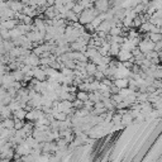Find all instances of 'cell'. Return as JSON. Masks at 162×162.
Returning a JSON list of instances; mask_svg holds the SVG:
<instances>
[{"label": "cell", "mask_w": 162, "mask_h": 162, "mask_svg": "<svg viewBox=\"0 0 162 162\" xmlns=\"http://www.w3.org/2000/svg\"><path fill=\"white\" fill-rule=\"evenodd\" d=\"M114 86L118 89H127L129 86V79H115L114 81Z\"/></svg>", "instance_id": "cell-5"}, {"label": "cell", "mask_w": 162, "mask_h": 162, "mask_svg": "<svg viewBox=\"0 0 162 162\" xmlns=\"http://www.w3.org/2000/svg\"><path fill=\"white\" fill-rule=\"evenodd\" d=\"M85 9H84V6L83 5H81L80 3H77L76 2V4H75V6H74V9H72V11L75 13V14H77V15H80L81 14V13H83Z\"/></svg>", "instance_id": "cell-10"}, {"label": "cell", "mask_w": 162, "mask_h": 162, "mask_svg": "<svg viewBox=\"0 0 162 162\" xmlns=\"http://www.w3.org/2000/svg\"><path fill=\"white\" fill-rule=\"evenodd\" d=\"M15 24H17V22H15V20H10V19H8V20H5V22L3 23V28L8 31V29L14 28Z\"/></svg>", "instance_id": "cell-9"}, {"label": "cell", "mask_w": 162, "mask_h": 162, "mask_svg": "<svg viewBox=\"0 0 162 162\" xmlns=\"http://www.w3.org/2000/svg\"><path fill=\"white\" fill-rule=\"evenodd\" d=\"M150 40H152L153 43L162 42V34L161 33H150Z\"/></svg>", "instance_id": "cell-8"}, {"label": "cell", "mask_w": 162, "mask_h": 162, "mask_svg": "<svg viewBox=\"0 0 162 162\" xmlns=\"http://www.w3.org/2000/svg\"><path fill=\"white\" fill-rule=\"evenodd\" d=\"M161 49H162V42L155 43V51H156V52H160Z\"/></svg>", "instance_id": "cell-12"}, {"label": "cell", "mask_w": 162, "mask_h": 162, "mask_svg": "<svg viewBox=\"0 0 162 162\" xmlns=\"http://www.w3.org/2000/svg\"><path fill=\"white\" fill-rule=\"evenodd\" d=\"M15 117H17V118L23 119V118H25V117H27V113H25L23 109H18V110H15Z\"/></svg>", "instance_id": "cell-11"}, {"label": "cell", "mask_w": 162, "mask_h": 162, "mask_svg": "<svg viewBox=\"0 0 162 162\" xmlns=\"http://www.w3.org/2000/svg\"><path fill=\"white\" fill-rule=\"evenodd\" d=\"M98 15H99V13H98V10H96L95 8L85 9V10L79 15V23H81V25L90 24Z\"/></svg>", "instance_id": "cell-1"}, {"label": "cell", "mask_w": 162, "mask_h": 162, "mask_svg": "<svg viewBox=\"0 0 162 162\" xmlns=\"http://www.w3.org/2000/svg\"><path fill=\"white\" fill-rule=\"evenodd\" d=\"M118 58H119L122 62L130 61V60H133L132 52H129V51H126V49H122V48H120V52H119V55H118Z\"/></svg>", "instance_id": "cell-4"}, {"label": "cell", "mask_w": 162, "mask_h": 162, "mask_svg": "<svg viewBox=\"0 0 162 162\" xmlns=\"http://www.w3.org/2000/svg\"><path fill=\"white\" fill-rule=\"evenodd\" d=\"M138 48L141 49V52L143 53V55H146V53H148V52L155 51V43L150 39H141Z\"/></svg>", "instance_id": "cell-2"}, {"label": "cell", "mask_w": 162, "mask_h": 162, "mask_svg": "<svg viewBox=\"0 0 162 162\" xmlns=\"http://www.w3.org/2000/svg\"><path fill=\"white\" fill-rule=\"evenodd\" d=\"M94 8L98 10L99 14H103V13H106L110 9V3H109V0H95Z\"/></svg>", "instance_id": "cell-3"}, {"label": "cell", "mask_w": 162, "mask_h": 162, "mask_svg": "<svg viewBox=\"0 0 162 162\" xmlns=\"http://www.w3.org/2000/svg\"><path fill=\"white\" fill-rule=\"evenodd\" d=\"M76 99H77V100H81L83 103L89 101V92H86V91H77Z\"/></svg>", "instance_id": "cell-7"}, {"label": "cell", "mask_w": 162, "mask_h": 162, "mask_svg": "<svg viewBox=\"0 0 162 162\" xmlns=\"http://www.w3.org/2000/svg\"><path fill=\"white\" fill-rule=\"evenodd\" d=\"M85 71H86V74L89 76H94V74L98 71V66L95 63H92V62H87L86 67H85Z\"/></svg>", "instance_id": "cell-6"}]
</instances>
